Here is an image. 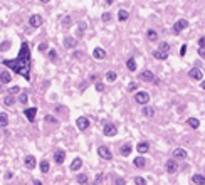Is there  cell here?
Here are the masks:
<instances>
[{
  "instance_id": "6da1fadb",
  "label": "cell",
  "mask_w": 205,
  "mask_h": 185,
  "mask_svg": "<svg viewBox=\"0 0 205 185\" xmlns=\"http://www.w3.org/2000/svg\"><path fill=\"white\" fill-rule=\"evenodd\" d=\"M2 64L7 66V67L14 69V73L24 76L25 79H30V49L27 42H22L20 51H19V56L15 59H4Z\"/></svg>"
},
{
  "instance_id": "7a4b0ae2",
  "label": "cell",
  "mask_w": 205,
  "mask_h": 185,
  "mask_svg": "<svg viewBox=\"0 0 205 185\" xmlns=\"http://www.w3.org/2000/svg\"><path fill=\"white\" fill-rule=\"evenodd\" d=\"M188 27V20H185V19H180V20H176L175 24H173V34H176V36H178V34H182L183 32L185 29H187Z\"/></svg>"
},
{
  "instance_id": "3957f363",
  "label": "cell",
  "mask_w": 205,
  "mask_h": 185,
  "mask_svg": "<svg viewBox=\"0 0 205 185\" xmlns=\"http://www.w3.org/2000/svg\"><path fill=\"white\" fill-rule=\"evenodd\" d=\"M135 101H136L138 104H146V103L150 101V94H148L146 91H138L136 94H135Z\"/></svg>"
},
{
  "instance_id": "277c9868",
  "label": "cell",
  "mask_w": 205,
  "mask_h": 185,
  "mask_svg": "<svg viewBox=\"0 0 205 185\" xmlns=\"http://www.w3.org/2000/svg\"><path fill=\"white\" fill-rule=\"evenodd\" d=\"M76 126H77V130H81V131L87 130V128H89V120H87L86 116H79L77 120H76Z\"/></svg>"
},
{
  "instance_id": "5b68a950",
  "label": "cell",
  "mask_w": 205,
  "mask_h": 185,
  "mask_svg": "<svg viewBox=\"0 0 205 185\" xmlns=\"http://www.w3.org/2000/svg\"><path fill=\"white\" fill-rule=\"evenodd\" d=\"M103 133H104V136H114V135L118 133V128L113 123H106L104 128H103Z\"/></svg>"
},
{
  "instance_id": "8992f818",
  "label": "cell",
  "mask_w": 205,
  "mask_h": 185,
  "mask_svg": "<svg viewBox=\"0 0 205 185\" xmlns=\"http://www.w3.org/2000/svg\"><path fill=\"white\" fill-rule=\"evenodd\" d=\"M97 155H99L101 158H104V160H111L113 158V153H111V150H109L108 146H99V148H97Z\"/></svg>"
},
{
  "instance_id": "52a82bcc",
  "label": "cell",
  "mask_w": 205,
  "mask_h": 185,
  "mask_svg": "<svg viewBox=\"0 0 205 185\" xmlns=\"http://www.w3.org/2000/svg\"><path fill=\"white\" fill-rule=\"evenodd\" d=\"M140 79L145 81V83H153L155 84V74L151 73V71H143V73L140 74Z\"/></svg>"
},
{
  "instance_id": "ba28073f",
  "label": "cell",
  "mask_w": 205,
  "mask_h": 185,
  "mask_svg": "<svg viewBox=\"0 0 205 185\" xmlns=\"http://www.w3.org/2000/svg\"><path fill=\"white\" fill-rule=\"evenodd\" d=\"M42 24H44V19L40 17V15H30V19H29L30 27H40Z\"/></svg>"
},
{
  "instance_id": "9c48e42d",
  "label": "cell",
  "mask_w": 205,
  "mask_h": 185,
  "mask_svg": "<svg viewBox=\"0 0 205 185\" xmlns=\"http://www.w3.org/2000/svg\"><path fill=\"white\" fill-rule=\"evenodd\" d=\"M166 172H168V173H176V172H178V163H176V160L173 158V160H168V162H166Z\"/></svg>"
},
{
  "instance_id": "30bf717a",
  "label": "cell",
  "mask_w": 205,
  "mask_h": 185,
  "mask_svg": "<svg viewBox=\"0 0 205 185\" xmlns=\"http://www.w3.org/2000/svg\"><path fill=\"white\" fill-rule=\"evenodd\" d=\"M64 158H66V152H64V150H56V152H54V162L57 165L64 163Z\"/></svg>"
},
{
  "instance_id": "8fae6325",
  "label": "cell",
  "mask_w": 205,
  "mask_h": 185,
  "mask_svg": "<svg viewBox=\"0 0 205 185\" xmlns=\"http://www.w3.org/2000/svg\"><path fill=\"white\" fill-rule=\"evenodd\" d=\"M188 76L192 77V79H195V81H202L203 79V73H202L200 69H190V73H188Z\"/></svg>"
},
{
  "instance_id": "7c38bea8",
  "label": "cell",
  "mask_w": 205,
  "mask_h": 185,
  "mask_svg": "<svg viewBox=\"0 0 205 185\" xmlns=\"http://www.w3.org/2000/svg\"><path fill=\"white\" fill-rule=\"evenodd\" d=\"M170 52L166 51H162V49H158V51H153V57L158 59V61H165V59H168Z\"/></svg>"
},
{
  "instance_id": "4fadbf2b",
  "label": "cell",
  "mask_w": 205,
  "mask_h": 185,
  "mask_svg": "<svg viewBox=\"0 0 205 185\" xmlns=\"http://www.w3.org/2000/svg\"><path fill=\"white\" fill-rule=\"evenodd\" d=\"M24 115H25V118L29 121H34L36 120V115H37V108H27V109H24Z\"/></svg>"
},
{
  "instance_id": "5bb4252c",
  "label": "cell",
  "mask_w": 205,
  "mask_h": 185,
  "mask_svg": "<svg viewBox=\"0 0 205 185\" xmlns=\"http://www.w3.org/2000/svg\"><path fill=\"white\" fill-rule=\"evenodd\" d=\"M148 150H150V143H148V142H140V143L136 145V152L140 153V155L146 153Z\"/></svg>"
},
{
  "instance_id": "9a60e30c",
  "label": "cell",
  "mask_w": 205,
  "mask_h": 185,
  "mask_svg": "<svg viewBox=\"0 0 205 185\" xmlns=\"http://www.w3.org/2000/svg\"><path fill=\"white\" fill-rule=\"evenodd\" d=\"M93 56H94V59H97V61H101V59H104L106 57V51L103 47H96L93 51Z\"/></svg>"
},
{
  "instance_id": "2e32d148",
  "label": "cell",
  "mask_w": 205,
  "mask_h": 185,
  "mask_svg": "<svg viewBox=\"0 0 205 185\" xmlns=\"http://www.w3.org/2000/svg\"><path fill=\"white\" fill-rule=\"evenodd\" d=\"M173 158L175 160H178V158H187V150L185 148H176V150H173Z\"/></svg>"
},
{
  "instance_id": "e0dca14e",
  "label": "cell",
  "mask_w": 205,
  "mask_h": 185,
  "mask_svg": "<svg viewBox=\"0 0 205 185\" xmlns=\"http://www.w3.org/2000/svg\"><path fill=\"white\" fill-rule=\"evenodd\" d=\"M36 156H32V155H27L25 156V167L29 168V170H32V168H36Z\"/></svg>"
},
{
  "instance_id": "ac0fdd59",
  "label": "cell",
  "mask_w": 205,
  "mask_h": 185,
  "mask_svg": "<svg viewBox=\"0 0 205 185\" xmlns=\"http://www.w3.org/2000/svg\"><path fill=\"white\" fill-rule=\"evenodd\" d=\"M143 116L145 118H151L153 116V115H155V108H153V106H146V104H143Z\"/></svg>"
},
{
  "instance_id": "d6986e66",
  "label": "cell",
  "mask_w": 205,
  "mask_h": 185,
  "mask_svg": "<svg viewBox=\"0 0 205 185\" xmlns=\"http://www.w3.org/2000/svg\"><path fill=\"white\" fill-rule=\"evenodd\" d=\"M76 46H77V42H76L74 37H66L64 39V47L66 49H74Z\"/></svg>"
},
{
  "instance_id": "ffe728a7",
  "label": "cell",
  "mask_w": 205,
  "mask_h": 185,
  "mask_svg": "<svg viewBox=\"0 0 205 185\" xmlns=\"http://www.w3.org/2000/svg\"><path fill=\"white\" fill-rule=\"evenodd\" d=\"M10 81H12V76H10L9 71H2V73H0V83L7 84V83H10Z\"/></svg>"
},
{
  "instance_id": "44dd1931",
  "label": "cell",
  "mask_w": 205,
  "mask_h": 185,
  "mask_svg": "<svg viewBox=\"0 0 205 185\" xmlns=\"http://www.w3.org/2000/svg\"><path fill=\"white\" fill-rule=\"evenodd\" d=\"M81 167H83V160H81V158H74V160H72V163H71V170L72 172H77Z\"/></svg>"
},
{
  "instance_id": "7402d4cb",
  "label": "cell",
  "mask_w": 205,
  "mask_h": 185,
  "mask_svg": "<svg viewBox=\"0 0 205 185\" xmlns=\"http://www.w3.org/2000/svg\"><path fill=\"white\" fill-rule=\"evenodd\" d=\"M133 163L136 168H145V165H146V160L143 158V156H136V158L133 160Z\"/></svg>"
},
{
  "instance_id": "603a6c76",
  "label": "cell",
  "mask_w": 205,
  "mask_h": 185,
  "mask_svg": "<svg viewBox=\"0 0 205 185\" xmlns=\"http://www.w3.org/2000/svg\"><path fill=\"white\" fill-rule=\"evenodd\" d=\"M192 182L197 183V185H205V177H203V175H200V173H195L193 177H192Z\"/></svg>"
},
{
  "instance_id": "cb8c5ba5",
  "label": "cell",
  "mask_w": 205,
  "mask_h": 185,
  "mask_svg": "<svg viewBox=\"0 0 205 185\" xmlns=\"http://www.w3.org/2000/svg\"><path fill=\"white\" fill-rule=\"evenodd\" d=\"M128 19H130V12H128V10H125V9H121V10L118 12V20L126 22Z\"/></svg>"
},
{
  "instance_id": "d4e9b609",
  "label": "cell",
  "mask_w": 205,
  "mask_h": 185,
  "mask_svg": "<svg viewBox=\"0 0 205 185\" xmlns=\"http://www.w3.org/2000/svg\"><path fill=\"white\" fill-rule=\"evenodd\" d=\"M187 125L190 128H193V130H198V126H200V121L197 120V118H188L187 120Z\"/></svg>"
},
{
  "instance_id": "484cf974",
  "label": "cell",
  "mask_w": 205,
  "mask_h": 185,
  "mask_svg": "<svg viewBox=\"0 0 205 185\" xmlns=\"http://www.w3.org/2000/svg\"><path fill=\"white\" fill-rule=\"evenodd\" d=\"M146 37H148V40H151V42L158 40V34H156L155 29H150V30H148V32H146Z\"/></svg>"
},
{
  "instance_id": "4316f807",
  "label": "cell",
  "mask_w": 205,
  "mask_h": 185,
  "mask_svg": "<svg viewBox=\"0 0 205 185\" xmlns=\"http://www.w3.org/2000/svg\"><path fill=\"white\" fill-rule=\"evenodd\" d=\"M130 153H131V145H130V143H125V145L121 146V155L123 156H128Z\"/></svg>"
},
{
  "instance_id": "83f0119b",
  "label": "cell",
  "mask_w": 205,
  "mask_h": 185,
  "mask_svg": "<svg viewBox=\"0 0 205 185\" xmlns=\"http://www.w3.org/2000/svg\"><path fill=\"white\" fill-rule=\"evenodd\" d=\"M126 67L130 69V71H136V61H135L133 57H130L126 61Z\"/></svg>"
},
{
  "instance_id": "f1b7e54d",
  "label": "cell",
  "mask_w": 205,
  "mask_h": 185,
  "mask_svg": "<svg viewBox=\"0 0 205 185\" xmlns=\"http://www.w3.org/2000/svg\"><path fill=\"white\" fill-rule=\"evenodd\" d=\"M7 125H9L7 113H0V126H7Z\"/></svg>"
},
{
  "instance_id": "f546056e",
  "label": "cell",
  "mask_w": 205,
  "mask_h": 185,
  "mask_svg": "<svg viewBox=\"0 0 205 185\" xmlns=\"http://www.w3.org/2000/svg\"><path fill=\"white\" fill-rule=\"evenodd\" d=\"M76 180H77V183L84 185V183H87V175L86 173H79L77 177H76Z\"/></svg>"
},
{
  "instance_id": "4dcf8cb0",
  "label": "cell",
  "mask_w": 205,
  "mask_h": 185,
  "mask_svg": "<svg viewBox=\"0 0 205 185\" xmlns=\"http://www.w3.org/2000/svg\"><path fill=\"white\" fill-rule=\"evenodd\" d=\"M14 103H15L14 96H5V98H4V104L5 106H14Z\"/></svg>"
},
{
  "instance_id": "1f68e13d",
  "label": "cell",
  "mask_w": 205,
  "mask_h": 185,
  "mask_svg": "<svg viewBox=\"0 0 205 185\" xmlns=\"http://www.w3.org/2000/svg\"><path fill=\"white\" fill-rule=\"evenodd\" d=\"M116 73L114 71H109V73H106V81H109V83H113V81H116Z\"/></svg>"
},
{
  "instance_id": "d6a6232c",
  "label": "cell",
  "mask_w": 205,
  "mask_h": 185,
  "mask_svg": "<svg viewBox=\"0 0 205 185\" xmlns=\"http://www.w3.org/2000/svg\"><path fill=\"white\" fill-rule=\"evenodd\" d=\"M47 56H49V59H50V61H57V52H56V49H50V51L49 52H47Z\"/></svg>"
},
{
  "instance_id": "836d02e7",
  "label": "cell",
  "mask_w": 205,
  "mask_h": 185,
  "mask_svg": "<svg viewBox=\"0 0 205 185\" xmlns=\"http://www.w3.org/2000/svg\"><path fill=\"white\" fill-rule=\"evenodd\" d=\"M40 172H42V173H47V172H49V162H46V160L40 162Z\"/></svg>"
},
{
  "instance_id": "e575fe53",
  "label": "cell",
  "mask_w": 205,
  "mask_h": 185,
  "mask_svg": "<svg viewBox=\"0 0 205 185\" xmlns=\"http://www.w3.org/2000/svg\"><path fill=\"white\" fill-rule=\"evenodd\" d=\"M9 49H10V42H9V40H5L4 44H0V51H2V52L9 51Z\"/></svg>"
},
{
  "instance_id": "d590c367",
  "label": "cell",
  "mask_w": 205,
  "mask_h": 185,
  "mask_svg": "<svg viewBox=\"0 0 205 185\" xmlns=\"http://www.w3.org/2000/svg\"><path fill=\"white\" fill-rule=\"evenodd\" d=\"M135 183L136 185H146V180L143 177H135Z\"/></svg>"
},
{
  "instance_id": "8d00e7d4",
  "label": "cell",
  "mask_w": 205,
  "mask_h": 185,
  "mask_svg": "<svg viewBox=\"0 0 205 185\" xmlns=\"http://www.w3.org/2000/svg\"><path fill=\"white\" fill-rule=\"evenodd\" d=\"M27 99H29V96H27V93H22V94L19 96V101H20L22 104H25V103H27Z\"/></svg>"
},
{
  "instance_id": "74e56055",
  "label": "cell",
  "mask_w": 205,
  "mask_h": 185,
  "mask_svg": "<svg viewBox=\"0 0 205 185\" xmlns=\"http://www.w3.org/2000/svg\"><path fill=\"white\" fill-rule=\"evenodd\" d=\"M101 20H103V22H109V20H111V14H109V12H104V14L101 15Z\"/></svg>"
},
{
  "instance_id": "f35d334b",
  "label": "cell",
  "mask_w": 205,
  "mask_h": 185,
  "mask_svg": "<svg viewBox=\"0 0 205 185\" xmlns=\"http://www.w3.org/2000/svg\"><path fill=\"white\" fill-rule=\"evenodd\" d=\"M62 26H64V27H69V26H71V17H69V15H66V17L62 19Z\"/></svg>"
},
{
  "instance_id": "ab89813d",
  "label": "cell",
  "mask_w": 205,
  "mask_h": 185,
  "mask_svg": "<svg viewBox=\"0 0 205 185\" xmlns=\"http://www.w3.org/2000/svg\"><path fill=\"white\" fill-rule=\"evenodd\" d=\"M160 49H162V51L170 52V44L168 42H162V44H160Z\"/></svg>"
},
{
  "instance_id": "60d3db41",
  "label": "cell",
  "mask_w": 205,
  "mask_h": 185,
  "mask_svg": "<svg viewBox=\"0 0 205 185\" xmlns=\"http://www.w3.org/2000/svg\"><path fill=\"white\" fill-rule=\"evenodd\" d=\"M113 185H126V180H125V178H116Z\"/></svg>"
},
{
  "instance_id": "b9f144b4",
  "label": "cell",
  "mask_w": 205,
  "mask_h": 185,
  "mask_svg": "<svg viewBox=\"0 0 205 185\" xmlns=\"http://www.w3.org/2000/svg\"><path fill=\"white\" fill-rule=\"evenodd\" d=\"M46 121H47V123H57V120H56L54 116H50V115H47V116H46Z\"/></svg>"
},
{
  "instance_id": "7bdbcfd3",
  "label": "cell",
  "mask_w": 205,
  "mask_h": 185,
  "mask_svg": "<svg viewBox=\"0 0 205 185\" xmlns=\"http://www.w3.org/2000/svg\"><path fill=\"white\" fill-rule=\"evenodd\" d=\"M103 180V173H97V177H96V180H94V183L93 185H99V182Z\"/></svg>"
},
{
  "instance_id": "ee69618b",
  "label": "cell",
  "mask_w": 205,
  "mask_h": 185,
  "mask_svg": "<svg viewBox=\"0 0 205 185\" xmlns=\"http://www.w3.org/2000/svg\"><path fill=\"white\" fill-rule=\"evenodd\" d=\"M138 89V84L136 83H131L130 86H128V91H136Z\"/></svg>"
},
{
  "instance_id": "f6af8a7d",
  "label": "cell",
  "mask_w": 205,
  "mask_h": 185,
  "mask_svg": "<svg viewBox=\"0 0 205 185\" xmlns=\"http://www.w3.org/2000/svg\"><path fill=\"white\" fill-rule=\"evenodd\" d=\"M198 56L202 59H205V47H198Z\"/></svg>"
},
{
  "instance_id": "bcb514c9",
  "label": "cell",
  "mask_w": 205,
  "mask_h": 185,
  "mask_svg": "<svg viewBox=\"0 0 205 185\" xmlns=\"http://www.w3.org/2000/svg\"><path fill=\"white\" fill-rule=\"evenodd\" d=\"M12 178H14V173H12L10 170L5 172V180H12Z\"/></svg>"
},
{
  "instance_id": "7dc6e473",
  "label": "cell",
  "mask_w": 205,
  "mask_h": 185,
  "mask_svg": "<svg viewBox=\"0 0 205 185\" xmlns=\"http://www.w3.org/2000/svg\"><path fill=\"white\" fill-rule=\"evenodd\" d=\"M19 91H20V87L14 86V87H10V91H9V93H10V94H15V93H19Z\"/></svg>"
},
{
  "instance_id": "c3c4849f",
  "label": "cell",
  "mask_w": 205,
  "mask_h": 185,
  "mask_svg": "<svg viewBox=\"0 0 205 185\" xmlns=\"http://www.w3.org/2000/svg\"><path fill=\"white\" fill-rule=\"evenodd\" d=\"M198 47H205V36L198 39Z\"/></svg>"
},
{
  "instance_id": "681fc988",
  "label": "cell",
  "mask_w": 205,
  "mask_h": 185,
  "mask_svg": "<svg viewBox=\"0 0 205 185\" xmlns=\"http://www.w3.org/2000/svg\"><path fill=\"white\" fill-rule=\"evenodd\" d=\"M39 51H47V44H46V42L39 44Z\"/></svg>"
},
{
  "instance_id": "f907efd6",
  "label": "cell",
  "mask_w": 205,
  "mask_h": 185,
  "mask_svg": "<svg viewBox=\"0 0 205 185\" xmlns=\"http://www.w3.org/2000/svg\"><path fill=\"white\" fill-rule=\"evenodd\" d=\"M185 52H187V46L183 44V46L180 47V56H185Z\"/></svg>"
},
{
  "instance_id": "816d5d0a",
  "label": "cell",
  "mask_w": 205,
  "mask_h": 185,
  "mask_svg": "<svg viewBox=\"0 0 205 185\" xmlns=\"http://www.w3.org/2000/svg\"><path fill=\"white\" fill-rule=\"evenodd\" d=\"M96 89H97V91H103V89H104V84H103V83H97V84H96Z\"/></svg>"
},
{
  "instance_id": "f5cc1de1",
  "label": "cell",
  "mask_w": 205,
  "mask_h": 185,
  "mask_svg": "<svg viewBox=\"0 0 205 185\" xmlns=\"http://www.w3.org/2000/svg\"><path fill=\"white\" fill-rule=\"evenodd\" d=\"M34 185H42V182H40V180H37V178H36V180H34Z\"/></svg>"
},
{
  "instance_id": "db71d44e",
  "label": "cell",
  "mask_w": 205,
  "mask_h": 185,
  "mask_svg": "<svg viewBox=\"0 0 205 185\" xmlns=\"http://www.w3.org/2000/svg\"><path fill=\"white\" fill-rule=\"evenodd\" d=\"M200 86H202V89L205 91V79H202V83H200Z\"/></svg>"
},
{
  "instance_id": "11a10c76",
  "label": "cell",
  "mask_w": 205,
  "mask_h": 185,
  "mask_svg": "<svg viewBox=\"0 0 205 185\" xmlns=\"http://www.w3.org/2000/svg\"><path fill=\"white\" fill-rule=\"evenodd\" d=\"M113 2H114V0H106V4H108V5H111Z\"/></svg>"
},
{
  "instance_id": "9f6ffc18",
  "label": "cell",
  "mask_w": 205,
  "mask_h": 185,
  "mask_svg": "<svg viewBox=\"0 0 205 185\" xmlns=\"http://www.w3.org/2000/svg\"><path fill=\"white\" fill-rule=\"evenodd\" d=\"M40 2H44V4H46V2H49V0H40Z\"/></svg>"
}]
</instances>
